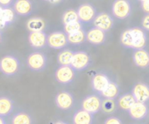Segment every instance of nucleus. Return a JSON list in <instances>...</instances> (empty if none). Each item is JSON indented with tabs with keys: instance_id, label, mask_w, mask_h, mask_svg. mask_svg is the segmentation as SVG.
Segmentation results:
<instances>
[{
	"instance_id": "12",
	"label": "nucleus",
	"mask_w": 149,
	"mask_h": 124,
	"mask_svg": "<svg viewBox=\"0 0 149 124\" xmlns=\"http://www.w3.org/2000/svg\"><path fill=\"white\" fill-rule=\"evenodd\" d=\"M106 32L96 27H91L87 32V41L96 46L103 45L106 41Z\"/></svg>"
},
{
	"instance_id": "37",
	"label": "nucleus",
	"mask_w": 149,
	"mask_h": 124,
	"mask_svg": "<svg viewBox=\"0 0 149 124\" xmlns=\"http://www.w3.org/2000/svg\"><path fill=\"white\" fill-rule=\"evenodd\" d=\"M53 124H68V123H67V122L64 121V120H56V121H54Z\"/></svg>"
},
{
	"instance_id": "33",
	"label": "nucleus",
	"mask_w": 149,
	"mask_h": 124,
	"mask_svg": "<svg viewBox=\"0 0 149 124\" xmlns=\"http://www.w3.org/2000/svg\"><path fill=\"white\" fill-rule=\"evenodd\" d=\"M15 0H0V6L3 7H12Z\"/></svg>"
},
{
	"instance_id": "10",
	"label": "nucleus",
	"mask_w": 149,
	"mask_h": 124,
	"mask_svg": "<svg viewBox=\"0 0 149 124\" xmlns=\"http://www.w3.org/2000/svg\"><path fill=\"white\" fill-rule=\"evenodd\" d=\"M93 25L96 27H98L104 32H109L114 26L113 17L105 12H101L97 14L96 18L93 20Z\"/></svg>"
},
{
	"instance_id": "3",
	"label": "nucleus",
	"mask_w": 149,
	"mask_h": 124,
	"mask_svg": "<svg viewBox=\"0 0 149 124\" xmlns=\"http://www.w3.org/2000/svg\"><path fill=\"white\" fill-rule=\"evenodd\" d=\"M47 55L40 52V51H34L31 53L27 59H26V64L28 68L36 72L43 71L47 67Z\"/></svg>"
},
{
	"instance_id": "14",
	"label": "nucleus",
	"mask_w": 149,
	"mask_h": 124,
	"mask_svg": "<svg viewBox=\"0 0 149 124\" xmlns=\"http://www.w3.org/2000/svg\"><path fill=\"white\" fill-rule=\"evenodd\" d=\"M13 10L19 16H29L33 12V5L31 0H15L13 6Z\"/></svg>"
},
{
	"instance_id": "34",
	"label": "nucleus",
	"mask_w": 149,
	"mask_h": 124,
	"mask_svg": "<svg viewBox=\"0 0 149 124\" xmlns=\"http://www.w3.org/2000/svg\"><path fill=\"white\" fill-rule=\"evenodd\" d=\"M140 7L145 13H149V0H146L144 2H141Z\"/></svg>"
},
{
	"instance_id": "5",
	"label": "nucleus",
	"mask_w": 149,
	"mask_h": 124,
	"mask_svg": "<svg viewBox=\"0 0 149 124\" xmlns=\"http://www.w3.org/2000/svg\"><path fill=\"white\" fill-rule=\"evenodd\" d=\"M68 34L64 31H55L47 35V46L54 49H63L68 45Z\"/></svg>"
},
{
	"instance_id": "8",
	"label": "nucleus",
	"mask_w": 149,
	"mask_h": 124,
	"mask_svg": "<svg viewBox=\"0 0 149 124\" xmlns=\"http://www.w3.org/2000/svg\"><path fill=\"white\" fill-rule=\"evenodd\" d=\"M77 11L78 13L79 20L84 24H89L91 22H93L94 19L97 14L96 7L90 3L80 5Z\"/></svg>"
},
{
	"instance_id": "24",
	"label": "nucleus",
	"mask_w": 149,
	"mask_h": 124,
	"mask_svg": "<svg viewBox=\"0 0 149 124\" xmlns=\"http://www.w3.org/2000/svg\"><path fill=\"white\" fill-rule=\"evenodd\" d=\"M74 52L70 49H61L57 55V63L60 65H71Z\"/></svg>"
},
{
	"instance_id": "38",
	"label": "nucleus",
	"mask_w": 149,
	"mask_h": 124,
	"mask_svg": "<svg viewBox=\"0 0 149 124\" xmlns=\"http://www.w3.org/2000/svg\"><path fill=\"white\" fill-rule=\"evenodd\" d=\"M6 123V120H5V117L0 116V124H5Z\"/></svg>"
},
{
	"instance_id": "22",
	"label": "nucleus",
	"mask_w": 149,
	"mask_h": 124,
	"mask_svg": "<svg viewBox=\"0 0 149 124\" xmlns=\"http://www.w3.org/2000/svg\"><path fill=\"white\" fill-rule=\"evenodd\" d=\"M119 92H120V89H119L118 85L113 81H111L109 85H107V87L100 93V95L104 97V99H115L116 98L118 97Z\"/></svg>"
},
{
	"instance_id": "21",
	"label": "nucleus",
	"mask_w": 149,
	"mask_h": 124,
	"mask_svg": "<svg viewBox=\"0 0 149 124\" xmlns=\"http://www.w3.org/2000/svg\"><path fill=\"white\" fill-rule=\"evenodd\" d=\"M136 102V99L132 92H125L122 94L118 99V106L125 111H128L132 105Z\"/></svg>"
},
{
	"instance_id": "6",
	"label": "nucleus",
	"mask_w": 149,
	"mask_h": 124,
	"mask_svg": "<svg viewBox=\"0 0 149 124\" xmlns=\"http://www.w3.org/2000/svg\"><path fill=\"white\" fill-rule=\"evenodd\" d=\"M91 64V58L87 52L85 51L74 52L71 66L76 71H83L86 70Z\"/></svg>"
},
{
	"instance_id": "36",
	"label": "nucleus",
	"mask_w": 149,
	"mask_h": 124,
	"mask_svg": "<svg viewBox=\"0 0 149 124\" xmlns=\"http://www.w3.org/2000/svg\"><path fill=\"white\" fill-rule=\"evenodd\" d=\"M62 0H50V4H53V5H56V4H59L60 2H61Z\"/></svg>"
},
{
	"instance_id": "1",
	"label": "nucleus",
	"mask_w": 149,
	"mask_h": 124,
	"mask_svg": "<svg viewBox=\"0 0 149 124\" xmlns=\"http://www.w3.org/2000/svg\"><path fill=\"white\" fill-rule=\"evenodd\" d=\"M144 30L140 27H134L125 30L120 36V43L126 48H144L147 42L146 34Z\"/></svg>"
},
{
	"instance_id": "17",
	"label": "nucleus",
	"mask_w": 149,
	"mask_h": 124,
	"mask_svg": "<svg viewBox=\"0 0 149 124\" xmlns=\"http://www.w3.org/2000/svg\"><path fill=\"white\" fill-rule=\"evenodd\" d=\"M110 82H111V79L106 74L102 73V72L97 73L96 75L93 76L92 80H91L92 89L100 94L107 87Z\"/></svg>"
},
{
	"instance_id": "7",
	"label": "nucleus",
	"mask_w": 149,
	"mask_h": 124,
	"mask_svg": "<svg viewBox=\"0 0 149 124\" xmlns=\"http://www.w3.org/2000/svg\"><path fill=\"white\" fill-rule=\"evenodd\" d=\"M74 76H76V71L72 68L71 65H60L54 73L56 81L62 85L72 83Z\"/></svg>"
},
{
	"instance_id": "25",
	"label": "nucleus",
	"mask_w": 149,
	"mask_h": 124,
	"mask_svg": "<svg viewBox=\"0 0 149 124\" xmlns=\"http://www.w3.org/2000/svg\"><path fill=\"white\" fill-rule=\"evenodd\" d=\"M68 38L70 44L80 45L83 44L85 41H87V32H85V30L82 28L77 32L68 34Z\"/></svg>"
},
{
	"instance_id": "20",
	"label": "nucleus",
	"mask_w": 149,
	"mask_h": 124,
	"mask_svg": "<svg viewBox=\"0 0 149 124\" xmlns=\"http://www.w3.org/2000/svg\"><path fill=\"white\" fill-rule=\"evenodd\" d=\"M13 100L6 96L0 97V116L7 117L13 112Z\"/></svg>"
},
{
	"instance_id": "15",
	"label": "nucleus",
	"mask_w": 149,
	"mask_h": 124,
	"mask_svg": "<svg viewBox=\"0 0 149 124\" xmlns=\"http://www.w3.org/2000/svg\"><path fill=\"white\" fill-rule=\"evenodd\" d=\"M74 97L73 95L66 91L60 92L55 96V104L57 107L61 110H68L74 105Z\"/></svg>"
},
{
	"instance_id": "41",
	"label": "nucleus",
	"mask_w": 149,
	"mask_h": 124,
	"mask_svg": "<svg viewBox=\"0 0 149 124\" xmlns=\"http://www.w3.org/2000/svg\"><path fill=\"white\" fill-rule=\"evenodd\" d=\"M138 1H139V2L141 3V2H144V1H146V0H138Z\"/></svg>"
},
{
	"instance_id": "26",
	"label": "nucleus",
	"mask_w": 149,
	"mask_h": 124,
	"mask_svg": "<svg viewBox=\"0 0 149 124\" xmlns=\"http://www.w3.org/2000/svg\"><path fill=\"white\" fill-rule=\"evenodd\" d=\"M0 16L6 21L7 26L13 24L17 20V13L12 7H3Z\"/></svg>"
},
{
	"instance_id": "30",
	"label": "nucleus",
	"mask_w": 149,
	"mask_h": 124,
	"mask_svg": "<svg viewBox=\"0 0 149 124\" xmlns=\"http://www.w3.org/2000/svg\"><path fill=\"white\" fill-rule=\"evenodd\" d=\"M83 24H84L83 22H81L80 20H77V21H74V22L63 25V31L67 34L74 33L83 28Z\"/></svg>"
},
{
	"instance_id": "23",
	"label": "nucleus",
	"mask_w": 149,
	"mask_h": 124,
	"mask_svg": "<svg viewBox=\"0 0 149 124\" xmlns=\"http://www.w3.org/2000/svg\"><path fill=\"white\" fill-rule=\"evenodd\" d=\"M26 27L30 32L44 31L46 28V22L42 18L33 17L26 22Z\"/></svg>"
},
{
	"instance_id": "40",
	"label": "nucleus",
	"mask_w": 149,
	"mask_h": 124,
	"mask_svg": "<svg viewBox=\"0 0 149 124\" xmlns=\"http://www.w3.org/2000/svg\"><path fill=\"white\" fill-rule=\"evenodd\" d=\"M2 9H3V6H0V13H1V12H2Z\"/></svg>"
},
{
	"instance_id": "2",
	"label": "nucleus",
	"mask_w": 149,
	"mask_h": 124,
	"mask_svg": "<svg viewBox=\"0 0 149 124\" xmlns=\"http://www.w3.org/2000/svg\"><path fill=\"white\" fill-rule=\"evenodd\" d=\"M20 61L14 55H7L2 57L1 60H0V71L5 76H15L20 71Z\"/></svg>"
},
{
	"instance_id": "31",
	"label": "nucleus",
	"mask_w": 149,
	"mask_h": 124,
	"mask_svg": "<svg viewBox=\"0 0 149 124\" xmlns=\"http://www.w3.org/2000/svg\"><path fill=\"white\" fill-rule=\"evenodd\" d=\"M141 27L149 32V13H146L141 20Z\"/></svg>"
},
{
	"instance_id": "39",
	"label": "nucleus",
	"mask_w": 149,
	"mask_h": 124,
	"mask_svg": "<svg viewBox=\"0 0 149 124\" xmlns=\"http://www.w3.org/2000/svg\"><path fill=\"white\" fill-rule=\"evenodd\" d=\"M3 41V33H2V30H0V44Z\"/></svg>"
},
{
	"instance_id": "28",
	"label": "nucleus",
	"mask_w": 149,
	"mask_h": 124,
	"mask_svg": "<svg viewBox=\"0 0 149 124\" xmlns=\"http://www.w3.org/2000/svg\"><path fill=\"white\" fill-rule=\"evenodd\" d=\"M61 20H62V24L66 25L74 21H77L79 20V17H78V13L77 11L74 10V9H68L66 10L61 17Z\"/></svg>"
},
{
	"instance_id": "42",
	"label": "nucleus",
	"mask_w": 149,
	"mask_h": 124,
	"mask_svg": "<svg viewBox=\"0 0 149 124\" xmlns=\"http://www.w3.org/2000/svg\"><path fill=\"white\" fill-rule=\"evenodd\" d=\"M42 1H46V2H50V0H42Z\"/></svg>"
},
{
	"instance_id": "4",
	"label": "nucleus",
	"mask_w": 149,
	"mask_h": 124,
	"mask_svg": "<svg viewBox=\"0 0 149 124\" xmlns=\"http://www.w3.org/2000/svg\"><path fill=\"white\" fill-rule=\"evenodd\" d=\"M112 15L118 20H125L132 14V4L129 0H115L111 6Z\"/></svg>"
},
{
	"instance_id": "35",
	"label": "nucleus",
	"mask_w": 149,
	"mask_h": 124,
	"mask_svg": "<svg viewBox=\"0 0 149 124\" xmlns=\"http://www.w3.org/2000/svg\"><path fill=\"white\" fill-rule=\"evenodd\" d=\"M6 27H8L7 25H6V21L1 18V16H0V30H3V29H5Z\"/></svg>"
},
{
	"instance_id": "11",
	"label": "nucleus",
	"mask_w": 149,
	"mask_h": 124,
	"mask_svg": "<svg viewBox=\"0 0 149 124\" xmlns=\"http://www.w3.org/2000/svg\"><path fill=\"white\" fill-rule=\"evenodd\" d=\"M28 42L33 48H44L47 46V34L45 31L30 32L28 35Z\"/></svg>"
},
{
	"instance_id": "29",
	"label": "nucleus",
	"mask_w": 149,
	"mask_h": 124,
	"mask_svg": "<svg viewBox=\"0 0 149 124\" xmlns=\"http://www.w3.org/2000/svg\"><path fill=\"white\" fill-rule=\"evenodd\" d=\"M117 109V103L115 99H104L102 101V111L105 113H112Z\"/></svg>"
},
{
	"instance_id": "18",
	"label": "nucleus",
	"mask_w": 149,
	"mask_h": 124,
	"mask_svg": "<svg viewBox=\"0 0 149 124\" xmlns=\"http://www.w3.org/2000/svg\"><path fill=\"white\" fill-rule=\"evenodd\" d=\"M128 113L132 119L136 120H142L148 114V107L146 103L136 101L128 110Z\"/></svg>"
},
{
	"instance_id": "9",
	"label": "nucleus",
	"mask_w": 149,
	"mask_h": 124,
	"mask_svg": "<svg viewBox=\"0 0 149 124\" xmlns=\"http://www.w3.org/2000/svg\"><path fill=\"white\" fill-rule=\"evenodd\" d=\"M103 99L96 94H91L85 97L82 102V108L92 114L97 113L102 109Z\"/></svg>"
},
{
	"instance_id": "32",
	"label": "nucleus",
	"mask_w": 149,
	"mask_h": 124,
	"mask_svg": "<svg viewBox=\"0 0 149 124\" xmlns=\"http://www.w3.org/2000/svg\"><path fill=\"white\" fill-rule=\"evenodd\" d=\"M104 124H123V122L119 118L116 116H111L104 120Z\"/></svg>"
},
{
	"instance_id": "19",
	"label": "nucleus",
	"mask_w": 149,
	"mask_h": 124,
	"mask_svg": "<svg viewBox=\"0 0 149 124\" xmlns=\"http://www.w3.org/2000/svg\"><path fill=\"white\" fill-rule=\"evenodd\" d=\"M93 114L81 108L74 112L73 115V124H92Z\"/></svg>"
},
{
	"instance_id": "13",
	"label": "nucleus",
	"mask_w": 149,
	"mask_h": 124,
	"mask_svg": "<svg viewBox=\"0 0 149 124\" xmlns=\"http://www.w3.org/2000/svg\"><path fill=\"white\" fill-rule=\"evenodd\" d=\"M136 101L146 103L149 100V85L143 82L136 83L132 90Z\"/></svg>"
},
{
	"instance_id": "43",
	"label": "nucleus",
	"mask_w": 149,
	"mask_h": 124,
	"mask_svg": "<svg viewBox=\"0 0 149 124\" xmlns=\"http://www.w3.org/2000/svg\"><path fill=\"white\" fill-rule=\"evenodd\" d=\"M5 124H8V123H7V122H6V123H5Z\"/></svg>"
},
{
	"instance_id": "27",
	"label": "nucleus",
	"mask_w": 149,
	"mask_h": 124,
	"mask_svg": "<svg viewBox=\"0 0 149 124\" xmlns=\"http://www.w3.org/2000/svg\"><path fill=\"white\" fill-rule=\"evenodd\" d=\"M32 116L26 112H19L13 116L12 124H33Z\"/></svg>"
},
{
	"instance_id": "16",
	"label": "nucleus",
	"mask_w": 149,
	"mask_h": 124,
	"mask_svg": "<svg viewBox=\"0 0 149 124\" xmlns=\"http://www.w3.org/2000/svg\"><path fill=\"white\" fill-rule=\"evenodd\" d=\"M132 60L137 67L141 69L147 68L149 66V52L145 48L133 49Z\"/></svg>"
}]
</instances>
